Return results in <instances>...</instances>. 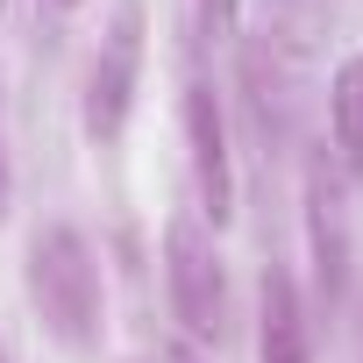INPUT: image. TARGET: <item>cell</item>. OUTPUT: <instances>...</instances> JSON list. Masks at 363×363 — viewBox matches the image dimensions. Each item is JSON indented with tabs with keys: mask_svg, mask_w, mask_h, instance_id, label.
Segmentation results:
<instances>
[{
	"mask_svg": "<svg viewBox=\"0 0 363 363\" xmlns=\"http://www.w3.org/2000/svg\"><path fill=\"white\" fill-rule=\"evenodd\" d=\"M22 271H29L36 320L65 349H100V328H107V271H100V250L86 242V228L43 221L29 235V264Z\"/></svg>",
	"mask_w": 363,
	"mask_h": 363,
	"instance_id": "cell-1",
	"label": "cell"
},
{
	"mask_svg": "<svg viewBox=\"0 0 363 363\" xmlns=\"http://www.w3.org/2000/svg\"><path fill=\"white\" fill-rule=\"evenodd\" d=\"M242 8H250V0H193L200 43H235V29H242Z\"/></svg>",
	"mask_w": 363,
	"mask_h": 363,
	"instance_id": "cell-9",
	"label": "cell"
},
{
	"mask_svg": "<svg viewBox=\"0 0 363 363\" xmlns=\"http://www.w3.org/2000/svg\"><path fill=\"white\" fill-rule=\"evenodd\" d=\"M8 200H15V164H8V135H0V214H8Z\"/></svg>",
	"mask_w": 363,
	"mask_h": 363,
	"instance_id": "cell-11",
	"label": "cell"
},
{
	"mask_svg": "<svg viewBox=\"0 0 363 363\" xmlns=\"http://www.w3.org/2000/svg\"><path fill=\"white\" fill-rule=\"evenodd\" d=\"M335 8H342V0H257V36H250V43H257L285 79H299V72L320 57V43H328Z\"/></svg>",
	"mask_w": 363,
	"mask_h": 363,
	"instance_id": "cell-7",
	"label": "cell"
},
{
	"mask_svg": "<svg viewBox=\"0 0 363 363\" xmlns=\"http://www.w3.org/2000/svg\"><path fill=\"white\" fill-rule=\"evenodd\" d=\"M257 363H313V313L292 264H264L257 278Z\"/></svg>",
	"mask_w": 363,
	"mask_h": 363,
	"instance_id": "cell-6",
	"label": "cell"
},
{
	"mask_svg": "<svg viewBox=\"0 0 363 363\" xmlns=\"http://www.w3.org/2000/svg\"><path fill=\"white\" fill-rule=\"evenodd\" d=\"M299 200H306V257H313V292H320V306H342V292H349V178H342L335 150H306Z\"/></svg>",
	"mask_w": 363,
	"mask_h": 363,
	"instance_id": "cell-4",
	"label": "cell"
},
{
	"mask_svg": "<svg viewBox=\"0 0 363 363\" xmlns=\"http://www.w3.org/2000/svg\"><path fill=\"white\" fill-rule=\"evenodd\" d=\"M0 363H8V349H0Z\"/></svg>",
	"mask_w": 363,
	"mask_h": 363,
	"instance_id": "cell-13",
	"label": "cell"
},
{
	"mask_svg": "<svg viewBox=\"0 0 363 363\" xmlns=\"http://www.w3.org/2000/svg\"><path fill=\"white\" fill-rule=\"evenodd\" d=\"M50 8H79V0H50Z\"/></svg>",
	"mask_w": 363,
	"mask_h": 363,
	"instance_id": "cell-12",
	"label": "cell"
},
{
	"mask_svg": "<svg viewBox=\"0 0 363 363\" xmlns=\"http://www.w3.org/2000/svg\"><path fill=\"white\" fill-rule=\"evenodd\" d=\"M135 86H143V0H121L93 50V72H86V135L100 150L121 143V128L135 114Z\"/></svg>",
	"mask_w": 363,
	"mask_h": 363,
	"instance_id": "cell-3",
	"label": "cell"
},
{
	"mask_svg": "<svg viewBox=\"0 0 363 363\" xmlns=\"http://www.w3.org/2000/svg\"><path fill=\"white\" fill-rule=\"evenodd\" d=\"M328 128H335V164L363 186V50H349L328 79Z\"/></svg>",
	"mask_w": 363,
	"mask_h": 363,
	"instance_id": "cell-8",
	"label": "cell"
},
{
	"mask_svg": "<svg viewBox=\"0 0 363 363\" xmlns=\"http://www.w3.org/2000/svg\"><path fill=\"white\" fill-rule=\"evenodd\" d=\"M186 157H193V193H200V221L221 228L235 214V150H228V107L214 79L186 86Z\"/></svg>",
	"mask_w": 363,
	"mask_h": 363,
	"instance_id": "cell-5",
	"label": "cell"
},
{
	"mask_svg": "<svg viewBox=\"0 0 363 363\" xmlns=\"http://www.w3.org/2000/svg\"><path fill=\"white\" fill-rule=\"evenodd\" d=\"M0 8H8V0H0Z\"/></svg>",
	"mask_w": 363,
	"mask_h": 363,
	"instance_id": "cell-14",
	"label": "cell"
},
{
	"mask_svg": "<svg viewBox=\"0 0 363 363\" xmlns=\"http://www.w3.org/2000/svg\"><path fill=\"white\" fill-rule=\"evenodd\" d=\"M164 299H171V320L193 349L200 342H221L228 328V264H221V242L200 214H171L164 221Z\"/></svg>",
	"mask_w": 363,
	"mask_h": 363,
	"instance_id": "cell-2",
	"label": "cell"
},
{
	"mask_svg": "<svg viewBox=\"0 0 363 363\" xmlns=\"http://www.w3.org/2000/svg\"><path fill=\"white\" fill-rule=\"evenodd\" d=\"M143 363H200V349H193V342H157Z\"/></svg>",
	"mask_w": 363,
	"mask_h": 363,
	"instance_id": "cell-10",
	"label": "cell"
}]
</instances>
